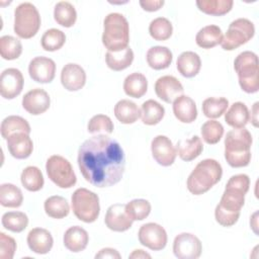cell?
Segmentation results:
<instances>
[{
  "mask_svg": "<svg viewBox=\"0 0 259 259\" xmlns=\"http://www.w3.org/2000/svg\"><path fill=\"white\" fill-rule=\"evenodd\" d=\"M28 248L36 254L49 253L54 245V239L52 234L44 228H34L27 234Z\"/></svg>",
  "mask_w": 259,
  "mask_h": 259,
  "instance_id": "ffe728a7",
  "label": "cell"
},
{
  "mask_svg": "<svg viewBox=\"0 0 259 259\" xmlns=\"http://www.w3.org/2000/svg\"><path fill=\"white\" fill-rule=\"evenodd\" d=\"M183 91L182 84L174 76H162L155 83L156 95L166 103H172L178 96L183 94Z\"/></svg>",
  "mask_w": 259,
  "mask_h": 259,
  "instance_id": "2e32d148",
  "label": "cell"
},
{
  "mask_svg": "<svg viewBox=\"0 0 259 259\" xmlns=\"http://www.w3.org/2000/svg\"><path fill=\"white\" fill-rule=\"evenodd\" d=\"M2 226L13 233L24 231L28 225V218L22 211H7L2 215Z\"/></svg>",
  "mask_w": 259,
  "mask_h": 259,
  "instance_id": "f35d334b",
  "label": "cell"
},
{
  "mask_svg": "<svg viewBox=\"0 0 259 259\" xmlns=\"http://www.w3.org/2000/svg\"><path fill=\"white\" fill-rule=\"evenodd\" d=\"M257 215H258V211H255L253 213V215L251 217V220H250V226L253 229L255 234H258V231H257V227H258V225H257Z\"/></svg>",
  "mask_w": 259,
  "mask_h": 259,
  "instance_id": "db71d44e",
  "label": "cell"
},
{
  "mask_svg": "<svg viewBox=\"0 0 259 259\" xmlns=\"http://www.w3.org/2000/svg\"><path fill=\"white\" fill-rule=\"evenodd\" d=\"M23 84L24 79L20 70L5 69L0 76V94L5 99H13L21 93Z\"/></svg>",
  "mask_w": 259,
  "mask_h": 259,
  "instance_id": "4fadbf2b",
  "label": "cell"
},
{
  "mask_svg": "<svg viewBox=\"0 0 259 259\" xmlns=\"http://www.w3.org/2000/svg\"><path fill=\"white\" fill-rule=\"evenodd\" d=\"M1 136L7 140L10 136L16 133L30 134V125L26 119L18 115H9L5 117L1 122Z\"/></svg>",
  "mask_w": 259,
  "mask_h": 259,
  "instance_id": "d6a6232c",
  "label": "cell"
},
{
  "mask_svg": "<svg viewBox=\"0 0 259 259\" xmlns=\"http://www.w3.org/2000/svg\"><path fill=\"white\" fill-rule=\"evenodd\" d=\"M254 34L255 26L253 22L247 18H238L230 23L221 46L225 51H233L248 42Z\"/></svg>",
  "mask_w": 259,
  "mask_h": 259,
  "instance_id": "30bf717a",
  "label": "cell"
},
{
  "mask_svg": "<svg viewBox=\"0 0 259 259\" xmlns=\"http://www.w3.org/2000/svg\"><path fill=\"white\" fill-rule=\"evenodd\" d=\"M249 109L243 102H234L229 110L225 112V120L227 124L234 128H242L249 121Z\"/></svg>",
  "mask_w": 259,
  "mask_h": 259,
  "instance_id": "f546056e",
  "label": "cell"
},
{
  "mask_svg": "<svg viewBox=\"0 0 259 259\" xmlns=\"http://www.w3.org/2000/svg\"><path fill=\"white\" fill-rule=\"evenodd\" d=\"M252 135L245 128H234L225 138V159L233 168L249 165L251 161Z\"/></svg>",
  "mask_w": 259,
  "mask_h": 259,
  "instance_id": "7a4b0ae2",
  "label": "cell"
},
{
  "mask_svg": "<svg viewBox=\"0 0 259 259\" xmlns=\"http://www.w3.org/2000/svg\"><path fill=\"white\" fill-rule=\"evenodd\" d=\"M61 83L68 91H78L86 83V73L80 65L68 63L62 69Z\"/></svg>",
  "mask_w": 259,
  "mask_h": 259,
  "instance_id": "d6986e66",
  "label": "cell"
},
{
  "mask_svg": "<svg viewBox=\"0 0 259 259\" xmlns=\"http://www.w3.org/2000/svg\"><path fill=\"white\" fill-rule=\"evenodd\" d=\"M173 113L175 117L184 123H191L197 117V108L194 100L187 95L178 96L173 102Z\"/></svg>",
  "mask_w": 259,
  "mask_h": 259,
  "instance_id": "7402d4cb",
  "label": "cell"
},
{
  "mask_svg": "<svg viewBox=\"0 0 259 259\" xmlns=\"http://www.w3.org/2000/svg\"><path fill=\"white\" fill-rule=\"evenodd\" d=\"M20 181L23 187L31 192L40 190L45 183L41 171L35 166H27L24 168L20 175Z\"/></svg>",
  "mask_w": 259,
  "mask_h": 259,
  "instance_id": "8d00e7d4",
  "label": "cell"
},
{
  "mask_svg": "<svg viewBox=\"0 0 259 259\" xmlns=\"http://www.w3.org/2000/svg\"><path fill=\"white\" fill-rule=\"evenodd\" d=\"M66 42L65 33L57 28H51L45 31L41 36V48L47 52H55L60 50Z\"/></svg>",
  "mask_w": 259,
  "mask_h": 259,
  "instance_id": "7bdbcfd3",
  "label": "cell"
},
{
  "mask_svg": "<svg viewBox=\"0 0 259 259\" xmlns=\"http://www.w3.org/2000/svg\"><path fill=\"white\" fill-rule=\"evenodd\" d=\"M203 141L208 145L218 144L224 135V126L220 121L208 119L205 121L200 130Z\"/></svg>",
  "mask_w": 259,
  "mask_h": 259,
  "instance_id": "f6af8a7d",
  "label": "cell"
},
{
  "mask_svg": "<svg viewBox=\"0 0 259 259\" xmlns=\"http://www.w3.org/2000/svg\"><path fill=\"white\" fill-rule=\"evenodd\" d=\"M46 213L52 219H64L70 212V205L66 198L60 195L48 197L44 203Z\"/></svg>",
  "mask_w": 259,
  "mask_h": 259,
  "instance_id": "836d02e7",
  "label": "cell"
},
{
  "mask_svg": "<svg viewBox=\"0 0 259 259\" xmlns=\"http://www.w3.org/2000/svg\"><path fill=\"white\" fill-rule=\"evenodd\" d=\"M116 119L123 124L136 122L141 117V109L138 105L128 99H121L116 102L113 109Z\"/></svg>",
  "mask_w": 259,
  "mask_h": 259,
  "instance_id": "484cf974",
  "label": "cell"
},
{
  "mask_svg": "<svg viewBox=\"0 0 259 259\" xmlns=\"http://www.w3.org/2000/svg\"><path fill=\"white\" fill-rule=\"evenodd\" d=\"M258 104L259 102H255L253 107H252V110H251V114H249V120H251V122L253 123L254 126H258V118H257V114H258Z\"/></svg>",
  "mask_w": 259,
  "mask_h": 259,
  "instance_id": "816d5d0a",
  "label": "cell"
},
{
  "mask_svg": "<svg viewBox=\"0 0 259 259\" xmlns=\"http://www.w3.org/2000/svg\"><path fill=\"white\" fill-rule=\"evenodd\" d=\"M178 72L185 78H192L196 76L201 68V61L199 56L191 51L183 52L179 55L176 62Z\"/></svg>",
  "mask_w": 259,
  "mask_h": 259,
  "instance_id": "cb8c5ba5",
  "label": "cell"
},
{
  "mask_svg": "<svg viewBox=\"0 0 259 259\" xmlns=\"http://www.w3.org/2000/svg\"><path fill=\"white\" fill-rule=\"evenodd\" d=\"M7 148L16 159L28 158L33 150V143L28 134L16 133L7 139Z\"/></svg>",
  "mask_w": 259,
  "mask_h": 259,
  "instance_id": "44dd1931",
  "label": "cell"
},
{
  "mask_svg": "<svg viewBox=\"0 0 259 259\" xmlns=\"http://www.w3.org/2000/svg\"><path fill=\"white\" fill-rule=\"evenodd\" d=\"M64 246L73 253H79L86 249L89 236L85 229L80 226L70 227L64 234L63 237Z\"/></svg>",
  "mask_w": 259,
  "mask_h": 259,
  "instance_id": "603a6c76",
  "label": "cell"
},
{
  "mask_svg": "<svg viewBox=\"0 0 259 259\" xmlns=\"http://www.w3.org/2000/svg\"><path fill=\"white\" fill-rule=\"evenodd\" d=\"M134 61V52L127 47L119 52H108L105 55V62L109 69L113 71H122L128 68Z\"/></svg>",
  "mask_w": 259,
  "mask_h": 259,
  "instance_id": "4dcf8cb0",
  "label": "cell"
},
{
  "mask_svg": "<svg viewBox=\"0 0 259 259\" xmlns=\"http://www.w3.org/2000/svg\"><path fill=\"white\" fill-rule=\"evenodd\" d=\"M40 15L30 2L20 3L14 10V32L24 39L34 36L40 27Z\"/></svg>",
  "mask_w": 259,
  "mask_h": 259,
  "instance_id": "52a82bcc",
  "label": "cell"
},
{
  "mask_svg": "<svg viewBox=\"0 0 259 259\" xmlns=\"http://www.w3.org/2000/svg\"><path fill=\"white\" fill-rule=\"evenodd\" d=\"M152 156L155 161L164 167L171 166L176 159L177 152L171 140L166 136H156L151 143Z\"/></svg>",
  "mask_w": 259,
  "mask_h": 259,
  "instance_id": "5bb4252c",
  "label": "cell"
},
{
  "mask_svg": "<svg viewBox=\"0 0 259 259\" xmlns=\"http://www.w3.org/2000/svg\"><path fill=\"white\" fill-rule=\"evenodd\" d=\"M22 53L21 41L12 35H3L0 37V55L4 60H15Z\"/></svg>",
  "mask_w": 259,
  "mask_h": 259,
  "instance_id": "ab89813d",
  "label": "cell"
},
{
  "mask_svg": "<svg viewBox=\"0 0 259 259\" xmlns=\"http://www.w3.org/2000/svg\"><path fill=\"white\" fill-rule=\"evenodd\" d=\"M54 18L61 26L71 27L77 20V12L70 2L60 1L54 8Z\"/></svg>",
  "mask_w": 259,
  "mask_h": 259,
  "instance_id": "e575fe53",
  "label": "cell"
},
{
  "mask_svg": "<svg viewBox=\"0 0 259 259\" xmlns=\"http://www.w3.org/2000/svg\"><path fill=\"white\" fill-rule=\"evenodd\" d=\"M222 29L214 24H209L198 30L195 36L196 45L202 49H211L221 45L223 39Z\"/></svg>",
  "mask_w": 259,
  "mask_h": 259,
  "instance_id": "83f0119b",
  "label": "cell"
},
{
  "mask_svg": "<svg viewBox=\"0 0 259 259\" xmlns=\"http://www.w3.org/2000/svg\"><path fill=\"white\" fill-rule=\"evenodd\" d=\"M130 26L126 18L117 12L109 13L103 20L102 44L108 52H119L128 47Z\"/></svg>",
  "mask_w": 259,
  "mask_h": 259,
  "instance_id": "277c9868",
  "label": "cell"
},
{
  "mask_svg": "<svg viewBox=\"0 0 259 259\" xmlns=\"http://www.w3.org/2000/svg\"><path fill=\"white\" fill-rule=\"evenodd\" d=\"M128 258H135V259H141V258H151V255L147 252H145L142 249L134 250L133 253L128 255Z\"/></svg>",
  "mask_w": 259,
  "mask_h": 259,
  "instance_id": "f5cc1de1",
  "label": "cell"
},
{
  "mask_svg": "<svg viewBox=\"0 0 259 259\" xmlns=\"http://www.w3.org/2000/svg\"><path fill=\"white\" fill-rule=\"evenodd\" d=\"M16 251L15 240L4 234L0 233V258L1 259H12Z\"/></svg>",
  "mask_w": 259,
  "mask_h": 259,
  "instance_id": "7dc6e473",
  "label": "cell"
},
{
  "mask_svg": "<svg viewBox=\"0 0 259 259\" xmlns=\"http://www.w3.org/2000/svg\"><path fill=\"white\" fill-rule=\"evenodd\" d=\"M23 201V194L12 183H3L0 186V203L4 207H19Z\"/></svg>",
  "mask_w": 259,
  "mask_h": 259,
  "instance_id": "74e56055",
  "label": "cell"
},
{
  "mask_svg": "<svg viewBox=\"0 0 259 259\" xmlns=\"http://www.w3.org/2000/svg\"><path fill=\"white\" fill-rule=\"evenodd\" d=\"M51 98L47 91L41 88H34L24 94L22 107L32 115H39L50 108Z\"/></svg>",
  "mask_w": 259,
  "mask_h": 259,
  "instance_id": "ac0fdd59",
  "label": "cell"
},
{
  "mask_svg": "<svg viewBox=\"0 0 259 259\" xmlns=\"http://www.w3.org/2000/svg\"><path fill=\"white\" fill-rule=\"evenodd\" d=\"M46 170L50 180L60 188H71L77 182L71 163L63 156H51L47 160Z\"/></svg>",
  "mask_w": 259,
  "mask_h": 259,
  "instance_id": "9c48e42d",
  "label": "cell"
},
{
  "mask_svg": "<svg viewBox=\"0 0 259 259\" xmlns=\"http://www.w3.org/2000/svg\"><path fill=\"white\" fill-rule=\"evenodd\" d=\"M234 69L238 75L241 89L246 93H256L259 90V63L255 53L245 51L234 61Z\"/></svg>",
  "mask_w": 259,
  "mask_h": 259,
  "instance_id": "8992f818",
  "label": "cell"
},
{
  "mask_svg": "<svg viewBox=\"0 0 259 259\" xmlns=\"http://www.w3.org/2000/svg\"><path fill=\"white\" fill-rule=\"evenodd\" d=\"M139 3L145 11L154 12L159 10L165 2L163 0H140Z\"/></svg>",
  "mask_w": 259,
  "mask_h": 259,
  "instance_id": "681fc988",
  "label": "cell"
},
{
  "mask_svg": "<svg viewBox=\"0 0 259 259\" xmlns=\"http://www.w3.org/2000/svg\"><path fill=\"white\" fill-rule=\"evenodd\" d=\"M201 251V242L193 234L181 233L173 241V253L179 259H197Z\"/></svg>",
  "mask_w": 259,
  "mask_h": 259,
  "instance_id": "7c38bea8",
  "label": "cell"
},
{
  "mask_svg": "<svg viewBox=\"0 0 259 259\" xmlns=\"http://www.w3.org/2000/svg\"><path fill=\"white\" fill-rule=\"evenodd\" d=\"M229 106V101L225 97H208L203 100L201 108L203 114L212 119L222 116Z\"/></svg>",
  "mask_w": 259,
  "mask_h": 259,
  "instance_id": "60d3db41",
  "label": "cell"
},
{
  "mask_svg": "<svg viewBox=\"0 0 259 259\" xmlns=\"http://www.w3.org/2000/svg\"><path fill=\"white\" fill-rule=\"evenodd\" d=\"M104 223L106 227L113 232H125L131 229L133 225V221L127 215L125 204L123 203L111 204L106 210Z\"/></svg>",
  "mask_w": 259,
  "mask_h": 259,
  "instance_id": "e0dca14e",
  "label": "cell"
},
{
  "mask_svg": "<svg viewBox=\"0 0 259 259\" xmlns=\"http://www.w3.org/2000/svg\"><path fill=\"white\" fill-rule=\"evenodd\" d=\"M226 186L234 187L239 190H242L243 192L247 193L250 187V178L247 174H237L233 175L227 182Z\"/></svg>",
  "mask_w": 259,
  "mask_h": 259,
  "instance_id": "c3c4849f",
  "label": "cell"
},
{
  "mask_svg": "<svg viewBox=\"0 0 259 259\" xmlns=\"http://www.w3.org/2000/svg\"><path fill=\"white\" fill-rule=\"evenodd\" d=\"M202 150V142L197 136H193L190 139L180 140L176 145V152L178 156L185 162L196 159L201 154Z\"/></svg>",
  "mask_w": 259,
  "mask_h": 259,
  "instance_id": "4316f807",
  "label": "cell"
},
{
  "mask_svg": "<svg viewBox=\"0 0 259 259\" xmlns=\"http://www.w3.org/2000/svg\"><path fill=\"white\" fill-rule=\"evenodd\" d=\"M148 65L154 70H164L168 68L173 60L170 49L162 46H155L148 50L146 55Z\"/></svg>",
  "mask_w": 259,
  "mask_h": 259,
  "instance_id": "d4e9b609",
  "label": "cell"
},
{
  "mask_svg": "<svg viewBox=\"0 0 259 259\" xmlns=\"http://www.w3.org/2000/svg\"><path fill=\"white\" fill-rule=\"evenodd\" d=\"M232 0H197L196 6L205 14L222 16L229 13L233 8Z\"/></svg>",
  "mask_w": 259,
  "mask_h": 259,
  "instance_id": "d590c367",
  "label": "cell"
},
{
  "mask_svg": "<svg viewBox=\"0 0 259 259\" xmlns=\"http://www.w3.org/2000/svg\"><path fill=\"white\" fill-rule=\"evenodd\" d=\"M30 78L37 83H50L56 75V63L48 57H35L28 65Z\"/></svg>",
  "mask_w": 259,
  "mask_h": 259,
  "instance_id": "9a60e30c",
  "label": "cell"
},
{
  "mask_svg": "<svg viewBox=\"0 0 259 259\" xmlns=\"http://www.w3.org/2000/svg\"><path fill=\"white\" fill-rule=\"evenodd\" d=\"M95 258H111V259H119L121 258V255L118 253L117 250L113 249V248H103L101 249L96 255Z\"/></svg>",
  "mask_w": 259,
  "mask_h": 259,
  "instance_id": "f907efd6",
  "label": "cell"
},
{
  "mask_svg": "<svg viewBox=\"0 0 259 259\" xmlns=\"http://www.w3.org/2000/svg\"><path fill=\"white\" fill-rule=\"evenodd\" d=\"M113 127L111 118L105 114H96L92 116L87 124V131L90 134H97L100 132L111 134L113 132Z\"/></svg>",
  "mask_w": 259,
  "mask_h": 259,
  "instance_id": "bcb514c9",
  "label": "cell"
},
{
  "mask_svg": "<svg viewBox=\"0 0 259 259\" xmlns=\"http://www.w3.org/2000/svg\"><path fill=\"white\" fill-rule=\"evenodd\" d=\"M148 90V80L142 73H132L123 81L124 93L133 98H141Z\"/></svg>",
  "mask_w": 259,
  "mask_h": 259,
  "instance_id": "f1b7e54d",
  "label": "cell"
},
{
  "mask_svg": "<svg viewBox=\"0 0 259 259\" xmlns=\"http://www.w3.org/2000/svg\"><path fill=\"white\" fill-rule=\"evenodd\" d=\"M222 165L214 159L200 161L187 178V189L194 195L207 192L222 178Z\"/></svg>",
  "mask_w": 259,
  "mask_h": 259,
  "instance_id": "3957f363",
  "label": "cell"
},
{
  "mask_svg": "<svg viewBox=\"0 0 259 259\" xmlns=\"http://www.w3.org/2000/svg\"><path fill=\"white\" fill-rule=\"evenodd\" d=\"M151 203L144 198L133 199L125 204V211L132 221H143L151 212Z\"/></svg>",
  "mask_w": 259,
  "mask_h": 259,
  "instance_id": "ee69618b",
  "label": "cell"
},
{
  "mask_svg": "<svg viewBox=\"0 0 259 259\" xmlns=\"http://www.w3.org/2000/svg\"><path fill=\"white\" fill-rule=\"evenodd\" d=\"M78 166L90 184L103 188L118 183L125 168V157L119 143L106 135L93 136L78 150Z\"/></svg>",
  "mask_w": 259,
  "mask_h": 259,
  "instance_id": "6da1fadb",
  "label": "cell"
},
{
  "mask_svg": "<svg viewBox=\"0 0 259 259\" xmlns=\"http://www.w3.org/2000/svg\"><path fill=\"white\" fill-rule=\"evenodd\" d=\"M165 115V108L158 101L149 99L142 104L141 118L143 123L147 125H155L159 123Z\"/></svg>",
  "mask_w": 259,
  "mask_h": 259,
  "instance_id": "1f68e13d",
  "label": "cell"
},
{
  "mask_svg": "<svg viewBox=\"0 0 259 259\" xmlns=\"http://www.w3.org/2000/svg\"><path fill=\"white\" fill-rule=\"evenodd\" d=\"M138 237L143 246L153 251L164 249L168 240L165 229L156 223H147L141 226Z\"/></svg>",
  "mask_w": 259,
  "mask_h": 259,
  "instance_id": "8fae6325",
  "label": "cell"
},
{
  "mask_svg": "<svg viewBox=\"0 0 259 259\" xmlns=\"http://www.w3.org/2000/svg\"><path fill=\"white\" fill-rule=\"evenodd\" d=\"M245 192L234 187L226 186L220 203L215 206V221L223 227L234 226L239 218L241 208L245 203Z\"/></svg>",
  "mask_w": 259,
  "mask_h": 259,
  "instance_id": "5b68a950",
  "label": "cell"
},
{
  "mask_svg": "<svg viewBox=\"0 0 259 259\" xmlns=\"http://www.w3.org/2000/svg\"><path fill=\"white\" fill-rule=\"evenodd\" d=\"M72 209L76 218L84 223L95 222L100 213L99 197L87 188H78L71 197Z\"/></svg>",
  "mask_w": 259,
  "mask_h": 259,
  "instance_id": "ba28073f",
  "label": "cell"
},
{
  "mask_svg": "<svg viewBox=\"0 0 259 259\" xmlns=\"http://www.w3.org/2000/svg\"><path fill=\"white\" fill-rule=\"evenodd\" d=\"M172 23L165 17H157L153 19L149 25V33L155 40H167L172 35Z\"/></svg>",
  "mask_w": 259,
  "mask_h": 259,
  "instance_id": "b9f144b4",
  "label": "cell"
}]
</instances>
